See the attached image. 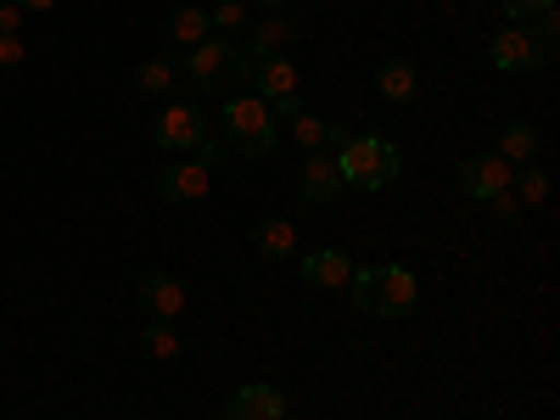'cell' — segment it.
I'll return each mask as SVG.
<instances>
[{
  "label": "cell",
  "mask_w": 560,
  "mask_h": 420,
  "mask_svg": "<svg viewBox=\"0 0 560 420\" xmlns=\"http://www.w3.org/2000/svg\"><path fill=\"white\" fill-rule=\"evenodd\" d=\"M348 292L364 314H376V319H404L415 314L420 303V287H415V275L398 269V264H370V269H353L348 280Z\"/></svg>",
  "instance_id": "1"
},
{
  "label": "cell",
  "mask_w": 560,
  "mask_h": 420,
  "mask_svg": "<svg viewBox=\"0 0 560 420\" xmlns=\"http://www.w3.org/2000/svg\"><path fill=\"white\" fill-rule=\"evenodd\" d=\"M337 174H342V185H359V191H382V185H393L398 179V147L393 140H382V135H342L337 140Z\"/></svg>",
  "instance_id": "2"
},
{
  "label": "cell",
  "mask_w": 560,
  "mask_h": 420,
  "mask_svg": "<svg viewBox=\"0 0 560 420\" xmlns=\"http://www.w3.org/2000/svg\"><path fill=\"white\" fill-rule=\"evenodd\" d=\"M555 34H560L555 28V12H544L533 23H510V28L493 34L488 57H493L499 73H533V68H544L555 57Z\"/></svg>",
  "instance_id": "3"
},
{
  "label": "cell",
  "mask_w": 560,
  "mask_h": 420,
  "mask_svg": "<svg viewBox=\"0 0 560 420\" xmlns=\"http://www.w3.org/2000/svg\"><path fill=\"white\" fill-rule=\"evenodd\" d=\"M224 147H236L242 158H269L275 152V113L269 102H258L253 90H236V96H224Z\"/></svg>",
  "instance_id": "4"
},
{
  "label": "cell",
  "mask_w": 560,
  "mask_h": 420,
  "mask_svg": "<svg viewBox=\"0 0 560 420\" xmlns=\"http://www.w3.org/2000/svg\"><path fill=\"white\" fill-rule=\"evenodd\" d=\"M185 79H191L202 96H236V90L247 84L242 45H230V39H202V45H191V57H185Z\"/></svg>",
  "instance_id": "5"
},
{
  "label": "cell",
  "mask_w": 560,
  "mask_h": 420,
  "mask_svg": "<svg viewBox=\"0 0 560 420\" xmlns=\"http://www.w3.org/2000/svg\"><path fill=\"white\" fill-rule=\"evenodd\" d=\"M208 135H213V124H208V113L197 102H168L158 113V124H152V140L163 152H197Z\"/></svg>",
  "instance_id": "6"
},
{
  "label": "cell",
  "mask_w": 560,
  "mask_h": 420,
  "mask_svg": "<svg viewBox=\"0 0 560 420\" xmlns=\"http://www.w3.org/2000/svg\"><path fill=\"white\" fill-rule=\"evenodd\" d=\"M510 179H516V163H504L499 152H477L459 163V191L471 202H493L499 191H510Z\"/></svg>",
  "instance_id": "7"
},
{
  "label": "cell",
  "mask_w": 560,
  "mask_h": 420,
  "mask_svg": "<svg viewBox=\"0 0 560 420\" xmlns=\"http://www.w3.org/2000/svg\"><path fill=\"white\" fill-rule=\"evenodd\" d=\"M208 185H213V168L202 158H179V163H168L158 174V197L163 202H202Z\"/></svg>",
  "instance_id": "8"
},
{
  "label": "cell",
  "mask_w": 560,
  "mask_h": 420,
  "mask_svg": "<svg viewBox=\"0 0 560 420\" xmlns=\"http://www.w3.org/2000/svg\"><path fill=\"white\" fill-rule=\"evenodd\" d=\"M247 84H253V96L258 102H287V96H298V84H303V73H298V62L292 57H264V62H247Z\"/></svg>",
  "instance_id": "9"
},
{
  "label": "cell",
  "mask_w": 560,
  "mask_h": 420,
  "mask_svg": "<svg viewBox=\"0 0 560 420\" xmlns=\"http://www.w3.org/2000/svg\"><path fill=\"white\" fill-rule=\"evenodd\" d=\"M224 420H287V393L269 382H247L242 393H230Z\"/></svg>",
  "instance_id": "10"
},
{
  "label": "cell",
  "mask_w": 560,
  "mask_h": 420,
  "mask_svg": "<svg viewBox=\"0 0 560 420\" xmlns=\"http://www.w3.org/2000/svg\"><path fill=\"white\" fill-rule=\"evenodd\" d=\"M298 197L314 202V208H331V202L342 197L337 163H331V158H303V168H298Z\"/></svg>",
  "instance_id": "11"
},
{
  "label": "cell",
  "mask_w": 560,
  "mask_h": 420,
  "mask_svg": "<svg viewBox=\"0 0 560 420\" xmlns=\"http://www.w3.org/2000/svg\"><path fill=\"white\" fill-rule=\"evenodd\" d=\"M303 280L319 292H348V280H353V258L342 247H319L303 258Z\"/></svg>",
  "instance_id": "12"
},
{
  "label": "cell",
  "mask_w": 560,
  "mask_h": 420,
  "mask_svg": "<svg viewBox=\"0 0 560 420\" xmlns=\"http://www.w3.org/2000/svg\"><path fill=\"white\" fill-rule=\"evenodd\" d=\"M140 303H147V314L158 325H168L174 314H185V287H179L168 269H152L147 280H140Z\"/></svg>",
  "instance_id": "13"
},
{
  "label": "cell",
  "mask_w": 560,
  "mask_h": 420,
  "mask_svg": "<svg viewBox=\"0 0 560 420\" xmlns=\"http://www.w3.org/2000/svg\"><path fill=\"white\" fill-rule=\"evenodd\" d=\"M303 28L292 23V18H269V23H258V28H247V45H242V57L247 62H264V57H280L287 45L298 39Z\"/></svg>",
  "instance_id": "14"
},
{
  "label": "cell",
  "mask_w": 560,
  "mask_h": 420,
  "mask_svg": "<svg viewBox=\"0 0 560 420\" xmlns=\"http://www.w3.org/2000/svg\"><path fill=\"white\" fill-rule=\"evenodd\" d=\"M202 39H213V23H208V12L202 7H174L168 12V45H202Z\"/></svg>",
  "instance_id": "15"
},
{
  "label": "cell",
  "mask_w": 560,
  "mask_h": 420,
  "mask_svg": "<svg viewBox=\"0 0 560 420\" xmlns=\"http://www.w3.org/2000/svg\"><path fill=\"white\" fill-rule=\"evenodd\" d=\"M538 147H544V135L533 129V124H504V135H499V158L504 163H533L538 158Z\"/></svg>",
  "instance_id": "16"
},
{
  "label": "cell",
  "mask_w": 560,
  "mask_h": 420,
  "mask_svg": "<svg viewBox=\"0 0 560 420\" xmlns=\"http://www.w3.org/2000/svg\"><path fill=\"white\" fill-rule=\"evenodd\" d=\"M376 90L387 102H409L415 90H420V79H415V68L404 62V57H393V62H382V73H376Z\"/></svg>",
  "instance_id": "17"
},
{
  "label": "cell",
  "mask_w": 560,
  "mask_h": 420,
  "mask_svg": "<svg viewBox=\"0 0 560 420\" xmlns=\"http://www.w3.org/2000/svg\"><path fill=\"white\" fill-rule=\"evenodd\" d=\"M253 242H258V253H269V258H292V253H298V230H292L287 219H264V224L253 230Z\"/></svg>",
  "instance_id": "18"
},
{
  "label": "cell",
  "mask_w": 560,
  "mask_h": 420,
  "mask_svg": "<svg viewBox=\"0 0 560 420\" xmlns=\"http://www.w3.org/2000/svg\"><path fill=\"white\" fill-rule=\"evenodd\" d=\"M135 84L147 90V96H168V90L179 84V68H174L168 57H147V62L135 68Z\"/></svg>",
  "instance_id": "19"
},
{
  "label": "cell",
  "mask_w": 560,
  "mask_h": 420,
  "mask_svg": "<svg viewBox=\"0 0 560 420\" xmlns=\"http://www.w3.org/2000/svg\"><path fill=\"white\" fill-rule=\"evenodd\" d=\"M510 191H516V202H522V208H538V202L549 197V174L527 163V168H516V179H510Z\"/></svg>",
  "instance_id": "20"
},
{
  "label": "cell",
  "mask_w": 560,
  "mask_h": 420,
  "mask_svg": "<svg viewBox=\"0 0 560 420\" xmlns=\"http://www.w3.org/2000/svg\"><path fill=\"white\" fill-rule=\"evenodd\" d=\"M208 23L224 28V34H247V23H253L247 18V0H219V7L208 12Z\"/></svg>",
  "instance_id": "21"
},
{
  "label": "cell",
  "mask_w": 560,
  "mask_h": 420,
  "mask_svg": "<svg viewBox=\"0 0 560 420\" xmlns=\"http://www.w3.org/2000/svg\"><path fill=\"white\" fill-rule=\"evenodd\" d=\"M287 124H292V140H298L303 152L325 147V129H331V124H325V118H314V113H298V118H287Z\"/></svg>",
  "instance_id": "22"
},
{
  "label": "cell",
  "mask_w": 560,
  "mask_h": 420,
  "mask_svg": "<svg viewBox=\"0 0 560 420\" xmlns=\"http://www.w3.org/2000/svg\"><path fill=\"white\" fill-rule=\"evenodd\" d=\"M147 353H158V359H174V353H179V337L168 331V325H158V319H152V325H147Z\"/></svg>",
  "instance_id": "23"
},
{
  "label": "cell",
  "mask_w": 560,
  "mask_h": 420,
  "mask_svg": "<svg viewBox=\"0 0 560 420\" xmlns=\"http://www.w3.org/2000/svg\"><path fill=\"white\" fill-rule=\"evenodd\" d=\"M504 12H510V23H533V18L555 12V0H504Z\"/></svg>",
  "instance_id": "24"
},
{
  "label": "cell",
  "mask_w": 560,
  "mask_h": 420,
  "mask_svg": "<svg viewBox=\"0 0 560 420\" xmlns=\"http://www.w3.org/2000/svg\"><path fill=\"white\" fill-rule=\"evenodd\" d=\"M482 208H493V219H504V224H516V219L527 213V208L516 202V191H499V197H493V202H482Z\"/></svg>",
  "instance_id": "25"
},
{
  "label": "cell",
  "mask_w": 560,
  "mask_h": 420,
  "mask_svg": "<svg viewBox=\"0 0 560 420\" xmlns=\"http://www.w3.org/2000/svg\"><path fill=\"white\" fill-rule=\"evenodd\" d=\"M23 57H28V45L18 34H0V68H18Z\"/></svg>",
  "instance_id": "26"
},
{
  "label": "cell",
  "mask_w": 560,
  "mask_h": 420,
  "mask_svg": "<svg viewBox=\"0 0 560 420\" xmlns=\"http://www.w3.org/2000/svg\"><path fill=\"white\" fill-rule=\"evenodd\" d=\"M18 23H23V7L18 0H0V34H18Z\"/></svg>",
  "instance_id": "27"
},
{
  "label": "cell",
  "mask_w": 560,
  "mask_h": 420,
  "mask_svg": "<svg viewBox=\"0 0 560 420\" xmlns=\"http://www.w3.org/2000/svg\"><path fill=\"white\" fill-rule=\"evenodd\" d=\"M197 158H202L208 168H219V163H224V140H213V135H208L202 147H197Z\"/></svg>",
  "instance_id": "28"
},
{
  "label": "cell",
  "mask_w": 560,
  "mask_h": 420,
  "mask_svg": "<svg viewBox=\"0 0 560 420\" xmlns=\"http://www.w3.org/2000/svg\"><path fill=\"white\" fill-rule=\"evenodd\" d=\"M18 7H23V12H51L57 0H18Z\"/></svg>",
  "instance_id": "29"
},
{
  "label": "cell",
  "mask_w": 560,
  "mask_h": 420,
  "mask_svg": "<svg viewBox=\"0 0 560 420\" xmlns=\"http://www.w3.org/2000/svg\"><path fill=\"white\" fill-rule=\"evenodd\" d=\"M258 7H287V0H258Z\"/></svg>",
  "instance_id": "30"
}]
</instances>
